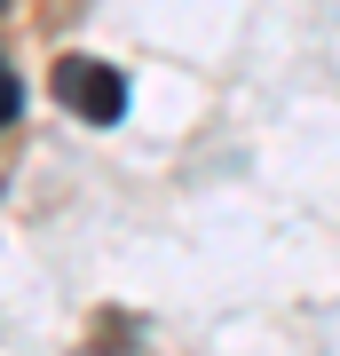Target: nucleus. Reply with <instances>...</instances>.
<instances>
[{
	"mask_svg": "<svg viewBox=\"0 0 340 356\" xmlns=\"http://www.w3.org/2000/svg\"><path fill=\"white\" fill-rule=\"evenodd\" d=\"M56 103L79 111L88 127H111V119L127 111V79L111 64H95V56H63V64H56Z\"/></svg>",
	"mask_w": 340,
	"mask_h": 356,
	"instance_id": "1",
	"label": "nucleus"
},
{
	"mask_svg": "<svg viewBox=\"0 0 340 356\" xmlns=\"http://www.w3.org/2000/svg\"><path fill=\"white\" fill-rule=\"evenodd\" d=\"M8 119H16V72L0 64V127H8Z\"/></svg>",
	"mask_w": 340,
	"mask_h": 356,
	"instance_id": "2",
	"label": "nucleus"
}]
</instances>
